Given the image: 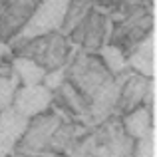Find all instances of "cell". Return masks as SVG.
Listing matches in <instances>:
<instances>
[{"label":"cell","mask_w":157,"mask_h":157,"mask_svg":"<svg viewBox=\"0 0 157 157\" xmlns=\"http://www.w3.org/2000/svg\"><path fill=\"white\" fill-rule=\"evenodd\" d=\"M133 137L123 131L121 119L109 115L92 133H86L74 149L92 157H133Z\"/></svg>","instance_id":"7a4b0ae2"},{"label":"cell","mask_w":157,"mask_h":157,"mask_svg":"<svg viewBox=\"0 0 157 157\" xmlns=\"http://www.w3.org/2000/svg\"><path fill=\"white\" fill-rule=\"evenodd\" d=\"M70 0H40L36 10L24 24V28L10 40L12 44L24 42V40L36 38V36L48 34V32H58L64 24L66 8Z\"/></svg>","instance_id":"277c9868"},{"label":"cell","mask_w":157,"mask_h":157,"mask_svg":"<svg viewBox=\"0 0 157 157\" xmlns=\"http://www.w3.org/2000/svg\"><path fill=\"white\" fill-rule=\"evenodd\" d=\"M155 28V18H153V10H145V12H135L129 16H121L119 20H115V26H111V40L115 48L123 52V56L131 52V48L143 40L151 30Z\"/></svg>","instance_id":"5b68a950"},{"label":"cell","mask_w":157,"mask_h":157,"mask_svg":"<svg viewBox=\"0 0 157 157\" xmlns=\"http://www.w3.org/2000/svg\"><path fill=\"white\" fill-rule=\"evenodd\" d=\"M8 157H20V155H16V153H10V155H8Z\"/></svg>","instance_id":"ffe728a7"},{"label":"cell","mask_w":157,"mask_h":157,"mask_svg":"<svg viewBox=\"0 0 157 157\" xmlns=\"http://www.w3.org/2000/svg\"><path fill=\"white\" fill-rule=\"evenodd\" d=\"M20 80L14 72L8 74V76H0V111L10 107L12 98H14V92L18 90Z\"/></svg>","instance_id":"9a60e30c"},{"label":"cell","mask_w":157,"mask_h":157,"mask_svg":"<svg viewBox=\"0 0 157 157\" xmlns=\"http://www.w3.org/2000/svg\"><path fill=\"white\" fill-rule=\"evenodd\" d=\"M149 82L151 78H145L141 74L129 70L127 78L123 80L121 90H119V98H117V104H115V111L113 113H127V111L135 109L137 105H141L143 98H145V92L149 88Z\"/></svg>","instance_id":"30bf717a"},{"label":"cell","mask_w":157,"mask_h":157,"mask_svg":"<svg viewBox=\"0 0 157 157\" xmlns=\"http://www.w3.org/2000/svg\"><path fill=\"white\" fill-rule=\"evenodd\" d=\"M40 0H4L0 10V40L10 42L24 28Z\"/></svg>","instance_id":"52a82bcc"},{"label":"cell","mask_w":157,"mask_h":157,"mask_svg":"<svg viewBox=\"0 0 157 157\" xmlns=\"http://www.w3.org/2000/svg\"><path fill=\"white\" fill-rule=\"evenodd\" d=\"M8 52H10V46H8L6 42H2V40H0V64H2V60L8 56Z\"/></svg>","instance_id":"ac0fdd59"},{"label":"cell","mask_w":157,"mask_h":157,"mask_svg":"<svg viewBox=\"0 0 157 157\" xmlns=\"http://www.w3.org/2000/svg\"><path fill=\"white\" fill-rule=\"evenodd\" d=\"M133 157H155V127H151L133 145Z\"/></svg>","instance_id":"2e32d148"},{"label":"cell","mask_w":157,"mask_h":157,"mask_svg":"<svg viewBox=\"0 0 157 157\" xmlns=\"http://www.w3.org/2000/svg\"><path fill=\"white\" fill-rule=\"evenodd\" d=\"M66 80V66L64 68H58V70H50V72H46V76H44V86H46L48 90H56L58 86L62 84V82Z\"/></svg>","instance_id":"e0dca14e"},{"label":"cell","mask_w":157,"mask_h":157,"mask_svg":"<svg viewBox=\"0 0 157 157\" xmlns=\"http://www.w3.org/2000/svg\"><path fill=\"white\" fill-rule=\"evenodd\" d=\"M14 74L18 76V80L22 82V86H34V84H42L44 76H46V70L42 66H38L36 62L28 60V58H20L16 56L10 62Z\"/></svg>","instance_id":"4fadbf2b"},{"label":"cell","mask_w":157,"mask_h":157,"mask_svg":"<svg viewBox=\"0 0 157 157\" xmlns=\"http://www.w3.org/2000/svg\"><path fill=\"white\" fill-rule=\"evenodd\" d=\"M105 24L107 18L98 10H90L70 32V42L82 46L86 52H96L105 44Z\"/></svg>","instance_id":"8992f818"},{"label":"cell","mask_w":157,"mask_h":157,"mask_svg":"<svg viewBox=\"0 0 157 157\" xmlns=\"http://www.w3.org/2000/svg\"><path fill=\"white\" fill-rule=\"evenodd\" d=\"M121 125H123V131H125L129 137L139 139V137H143L151 127H155V119L151 117L147 107L137 105L135 109H131V111L125 113V117L121 119Z\"/></svg>","instance_id":"7c38bea8"},{"label":"cell","mask_w":157,"mask_h":157,"mask_svg":"<svg viewBox=\"0 0 157 157\" xmlns=\"http://www.w3.org/2000/svg\"><path fill=\"white\" fill-rule=\"evenodd\" d=\"M101 2H104V4H117L119 0H101Z\"/></svg>","instance_id":"d6986e66"},{"label":"cell","mask_w":157,"mask_h":157,"mask_svg":"<svg viewBox=\"0 0 157 157\" xmlns=\"http://www.w3.org/2000/svg\"><path fill=\"white\" fill-rule=\"evenodd\" d=\"M30 117L18 113L12 107L0 111V157H8L14 153V147L18 139L22 137Z\"/></svg>","instance_id":"9c48e42d"},{"label":"cell","mask_w":157,"mask_h":157,"mask_svg":"<svg viewBox=\"0 0 157 157\" xmlns=\"http://www.w3.org/2000/svg\"><path fill=\"white\" fill-rule=\"evenodd\" d=\"M2 2H4V0H0V10H2Z\"/></svg>","instance_id":"44dd1931"},{"label":"cell","mask_w":157,"mask_h":157,"mask_svg":"<svg viewBox=\"0 0 157 157\" xmlns=\"http://www.w3.org/2000/svg\"><path fill=\"white\" fill-rule=\"evenodd\" d=\"M12 46H14L16 56L36 62L46 72L64 68L70 62V58H72V42L60 30L24 40V42H16Z\"/></svg>","instance_id":"3957f363"},{"label":"cell","mask_w":157,"mask_h":157,"mask_svg":"<svg viewBox=\"0 0 157 157\" xmlns=\"http://www.w3.org/2000/svg\"><path fill=\"white\" fill-rule=\"evenodd\" d=\"M50 105H52V90H48L44 84L18 86L10 104L12 109H16L18 113L26 115V117H34V115L46 111Z\"/></svg>","instance_id":"ba28073f"},{"label":"cell","mask_w":157,"mask_h":157,"mask_svg":"<svg viewBox=\"0 0 157 157\" xmlns=\"http://www.w3.org/2000/svg\"><path fill=\"white\" fill-rule=\"evenodd\" d=\"M129 70L111 76L104 60L94 54L80 52L72 64H66V80L86 98L90 107V125H98L113 115L123 80Z\"/></svg>","instance_id":"6da1fadb"},{"label":"cell","mask_w":157,"mask_h":157,"mask_svg":"<svg viewBox=\"0 0 157 157\" xmlns=\"http://www.w3.org/2000/svg\"><path fill=\"white\" fill-rule=\"evenodd\" d=\"M127 68L145 78H155V28L125 56Z\"/></svg>","instance_id":"8fae6325"},{"label":"cell","mask_w":157,"mask_h":157,"mask_svg":"<svg viewBox=\"0 0 157 157\" xmlns=\"http://www.w3.org/2000/svg\"><path fill=\"white\" fill-rule=\"evenodd\" d=\"M101 52V60H104L105 68L109 70L111 76H119V74L127 72V62H125V56H123V52L119 50V48H115L113 44H109V46H101L100 48Z\"/></svg>","instance_id":"5bb4252c"}]
</instances>
